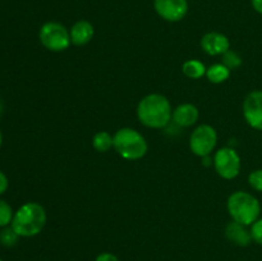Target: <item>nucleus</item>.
I'll return each mask as SVG.
<instances>
[{"label": "nucleus", "instance_id": "nucleus-4", "mask_svg": "<svg viewBox=\"0 0 262 261\" xmlns=\"http://www.w3.org/2000/svg\"><path fill=\"white\" fill-rule=\"evenodd\" d=\"M114 148L125 160H138L146 155L148 150L145 137L133 128H120L113 136Z\"/></svg>", "mask_w": 262, "mask_h": 261}, {"label": "nucleus", "instance_id": "nucleus-12", "mask_svg": "<svg viewBox=\"0 0 262 261\" xmlns=\"http://www.w3.org/2000/svg\"><path fill=\"white\" fill-rule=\"evenodd\" d=\"M246 227L247 225H243L233 220L225 228V235L234 245L246 247V246H248L253 241L252 235H251V230H248Z\"/></svg>", "mask_w": 262, "mask_h": 261}, {"label": "nucleus", "instance_id": "nucleus-6", "mask_svg": "<svg viewBox=\"0 0 262 261\" xmlns=\"http://www.w3.org/2000/svg\"><path fill=\"white\" fill-rule=\"evenodd\" d=\"M217 142V135L214 127L209 124H201L192 132L189 138V148L194 155L200 158L210 156Z\"/></svg>", "mask_w": 262, "mask_h": 261}, {"label": "nucleus", "instance_id": "nucleus-14", "mask_svg": "<svg viewBox=\"0 0 262 261\" xmlns=\"http://www.w3.org/2000/svg\"><path fill=\"white\" fill-rule=\"evenodd\" d=\"M205 76L207 77V79H209L211 83L219 84L229 78L230 69L228 68L227 66H224L223 63L212 64L211 67H209V68L206 69V74H205Z\"/></svg>", "mask_w": 262, "mask_h": 261}, {"label": "nucleus", "instance_id": "nucleus-17", "mask_svg": "<svg viewBox=\"0 0 262 261\" xmlns=\"http://www.w3.org/2000/svg\"><path fill=\"white\" fill-rule=\"evenodd\" d=\"M18 238H19V235L14 232V229L12 227L5 228V229H3L0 232V242L5 247H12V246H14L17 243Z\"/></svg>", "mask_w": 262, "mask_h": 261}, {"label": "nucleus", "instance_id": "nucleus-5", "mask_svg": "<svg viewBox=\"0 0 262 261\" xmlns=\"http://www.w3.org/2000/svg\"><path fill=\"white\" fill-rule=\"evenodd\" d=\"M41 44L50 51H64L72 44L71 33L64 25L59 22H46L38 32Z\"/></svg>", "mask_w": 262, "mask_h": 261}, {"label": "nucleus", "instance_id": "nucleus-21", "mask_svg": "<svg viewBox=\"0 0 262 261\" xmlns=\"http://www.w3.org/2000/svg\"><path fill=\"white\" fill-rule=\"evenodd\" d=\"M251 235L256 243L262 246V219H257L251 228Z\"/></svg>", "mask_w": 262, "mask_h": 261}, {"label": "nucleus", "instance_id": "nucleus-26", "mask_svg": "<svg viewBox=\"0 0 262 261\" xmlns=\"http://www.w3.org/2000/svg\"><path fill=\"white\" fill-rule=\"evenodd\" d=\"M0 112H2V105H0Z\"/></svg>", "mask_w": 262, "mask_h": 261}, {"label": "nucleus", "instance_id": "nucleus-19", "mask_svg": "<svg viewBox=\"0 0 262 261\" xmlns=\"http://www.w3.org/2000/svg\"><path fill=\"white\" fill-rule=\"evenodd\" d=\"M223 64L227 66L229 69H235L242 64V59L237 53L232 50H228L227 53L223 54Z\"/></svg>", "mask_w": 262, "mask_h": 261}, {"label": "nucleus", "instance_id": "nucleus-3", "mask_svg": "<svg viewBox=\"0 0 262 261\" xmlns=\"http://www.w3.org/2000/svg\"><path fill=\"white\" fill-rule=\"evenodd\" d=\"M227 207L232 219L243 225H252L258 219L261 212L258 200L253 194L243 191L230 194Z\"/></svg>", "mask_w": 262, "mask_h": 261}, {"label": "nucleus", "instance_id": "nucleus-23", "mask_svg": "<svg viewBox=\"0 0 262 261\" xmlns=\"http://www.w3.org/2000/svg\"><path fill=\"white\" fill-rule=\"evenodd\" d=\"M8 188V178L3 171H0V194L4 193Z\"/></svg>", "mask_w": 262, "mask_h": 261}, {"label": "nucleus", "instance_id": "nucleus-13", "mask_svg": "<svg viewBox=\"0 0 262 261\" xmlns=\"http://www.w3.org/2000/svg\"><path fill=\"white\" fill-rule=\"evenodd\" d=\"M199 109L193 104H181L173 112V120L181 127H191L199 120Z\"/></svg>", "mask_w": 262, "mask_h": 261}, {"label": "nucleus", "instance_id": "nucleus-1", "mask_svg": "<svg viewBox=\"0 0 262 261\" xmlns=\"http://www.w3.org/2000/svg\"><path fill=\"white\" fill-rule=\"evenodd\" d=\"M138 120L148 128L166 127L173 118L170 101L164 95L150 94L143 97L137 106Z\"/></svg>", "mask_w": 262, "mask_h": 261}, {"label": "nucleus", "instance_id": "nucleus-22", "mask_svg": "<svg viewBox=\"0 0 262 261\" xmlns=\"http://www.w3.org/2000/svg\"><path fill=\"white\" fill-rule=\"evenodd\" d=\"M95 261H119V258L110 252H102L97 256Z\"/></svg>", "mask_w": 262, "mask_h": 261}, {"label": "nucleus", "instance_id": "nucleus-20", "mask_svg": "<svg viewBox=\"0 0 262 261\" xmlns=\"http://www.w3.org/2000/svg\"><path fill=\"white\" fill-rule=\"evenodd\" d=\"M248 183L256 191L262 192V169L253 170L252 173L248 176Z\"/></svg>", "mask_w": 262, "mask_h": 261}, {"label": "nucleus", "instance_id": "nucleus-9", "mask_svg": "<svg viewBox=\"0 0 262 261\" xmlns=\"http://www.w3.org/2000/svg\"><path fill=\"white\" fill-rule=\"evenodd\" d=\"M243 115L251 127L262 130V91L260 90L247 95L243 102Z\"/></svg>", "mask_w": 262, "mask_h": 261}, {"label": "nucleus", "instance_id": "nucleus-15", "mask_svg": "<svg viewBox=\"0 0 262 261\" xmlns=\"http://www.w3.org/2000/svg\"><path fill=\"white\" fill-rule=\"evenodd\" d=\"M206 67L202 61L196 60V59H189V60L184 61L182 66V71H183L184 76H187L191 79H199L206 74Z\"/></svg>", "mask_w": 262, "mask_h": 261}, {"label": "nucleus", "instance_id": "nucleus-18", "mask_svg": "<svg viewBox=\"0 0 262 261\" xmlns=\"http://www.w3.org/2000/svg\"><path fill=\"white\" fill-rule=\"evenodd\" d=\"M13 210L5 201L0 200V227H7L13 220Z\"/></svg>", "mask_w": 262, "mask_h": 261}, {"label": "nucleus", "instance_id": "nucleus-2", "mask_svg": "<svg viewBox=\"0 0 262 261\" xmlns=\"http://www.w3.org/2000/svg\"><path fill=\"white\" fill-rule=\"evenodd\" d=\"M10 224L19 237H33L45 227L46 211L37 202H27L15 211Z\"/></svg>", "mask_w": 262, "mask_h": 261}, {"label": "nucleus", "instance_id": "nucleus-27", "mask_svg": "<svg viewBox=\"0 0 262 261\" xmlns=\"http://www.w3.org/2000/svg\"><path fill=\"white\" fill-rule=\"evenodd\" d=\"M0 261H3V260H2V258H0Z\"/></svg>", "mask_w": 262, "mask_h": 261}, {"label": "nucleus", "instance_id": "nucleus-7", "mask_svg": "<svg viewBox=\"0 0 262 261\" xmlns=\"http://www.w3.org/2000/svg\"><path fill=\"white\" fill-rule=\"evenodd\" d=\"M212 164L215 170L222 178L233 179L239 174L241 170V158L234 148L224 147L215 153Z\"/></svg>", "mask_w": 262, "mask_h": 261}, {"label": "nucleus", "instance_id": "nucleus-10", "mask_svg": "<svg viewBox=\"0 0 262 261\" xmlns=\"http://www.w3.org/2000/svg\"><path fill=\"white\" fill-rule=\"evenodd\" d=\"M229 38L220 32H209L201 38V48L207 55H223L229 50Z\"/></svg>", "mask_w": 262, "mask_h": 261}, {"label": "nucleus", "instance_id": "nucleus-24", "mask_svg": "<svg viewBox=\"0 0 262 261\" xmlns=\"http://www.w3.org/2000/svg\"><path fill=\"white\" fill-rule=\"evenodd\" d=\"M251 3H252L253 9L262 14V0H251Z\"/></svg>", "mask_w": 262, "mask_h": 261}, {"label": "nucleus", "instance_id": "nucleus-8", "mask_svg": "<svg viewBox=\"0 0 262 261\" xmlns=\"http://www.w3.org/2000/svg\"><path fill=\"white\" fill-rule=\"evenodd\" d=\"M154 8L159 17L168 22H179L188 12L187 0H154Z\"/></svg>", "mask_w": 262, "mask_h": 261}, {"label": "nucleus", "instance_id": "nucleus-25", "mask_svg": "<svg viewBox=\"0 0 262 261\" xmlns=\"http://www.w3.org/2000/svg\"><path fill=\"white\" fill-rule=\"evenodd\" d=\"M0 146H2V133H0Z\"/></svg>", "mask_w": 262, "mask_h": 261}, {"label": "nucleus", "instance_id": "nucleus-16", "mask_svg": "<svg viewBox=\"0 0 262 261\" xmlns=\"http://www.w3.org/2000/svg\"><path fill=\"white\" fill-rule=\"evenodd\" d=\"M92 146L99 153H107L112 147H114V138L109 132H97L92 138Z\"/></svg>", "mask_w": 262, "mask_h": 261}, {"label": "nucleus", "instance_id": "nucleus-11", "mask_svg": "<svg viewBox=\"0 0 262 261\" xmlns=\"http://www.w3.org/2000/svg\"><path fill=\"white\" fill-rule=\"evenodd\" d=\"M69 33H71V41L73 45L83 46L92 40L95 33V28L94 26L91 25V22L82 19L72 26Z\"/></svg>", "mask_w": 262, "mask_h": 261}]
</instances>
